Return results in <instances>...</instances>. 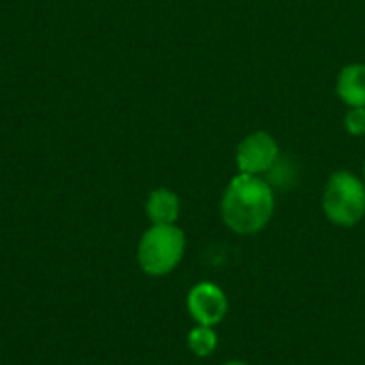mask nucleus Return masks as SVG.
Masks as SVG:
<instances>
[{
  "instance_id": "obj_1",
  "label": "nucleus",
  "mask_w": 365,
  "mask_h": 365,
  "mask_svg": "<svg viewBox=\"0 0 365 365\" xmlns=\"http://www.w3.org/2000/svg\"><path fill=\"white\" fill-rule=\"evenodd\" d=\"M276 210V195L261 175H235L222 192L220 216L229 231L237 235L261 233Z\"/></svg>"
},
{
  "instance_id": "obj_2",
  "label": "nucleus",
  "mask_w": 365,
  "mask_h": 365,
  "mask_svg": "<svg viewBox=\"0 0 365 365\" xmlns=\"http://www.w3.org/2000/svg\"><path fill=\"white\" fill-rule=\"evenodd\" d=\"M186 255V235L178 225H150L137 244V263L143 274L163 278L175 272Z\"/></svg>"
},
{
  "instance_id": "obj_3",
  "label": "nucleus",
  "mask_w": 365,
  "mask_h": 365,
  "mask_svg": "<svg viewBox=\"0 0 365 365\" xmlns=\"http://www.w3.org/2000/svg\"><path fill=\"white\" fill-rule=\"evenodd\" d=\"M323 212L338 227H355L365 218V182L351 171H336L323 192Z\"/></svg>"
},
{
  "instance_id": "obj_4",
  "label": "nucleus",
  "mask_w": 365,
  "mask_h": 365,
  "mask_svg": "<svg viewBox=\"0 0 365 365\" xmlns=\"http://www.w3.org/2000/svg\"><path fill=\"white\" fill-rule=\"evenodd\" d=\"M186 310L195 321V325L218 327L229 314V297L218 284L210 280H201L188 291Z\"/></svg>"
},
{
  "instance_id": "obj_5",
  "label": "nucleus",
  "mask_w": 365,
  "mask_h": 365,
  "mask_svg": "<svg viewBox=\"0 0 365 365\" xmlns=\"http://www.w3.org/2000/svg\"><path fill=\"white\" fill-rule=\"evenodd\" d=\"M278 158H280V145L265 130H257V133L248 135L237 145V154H235L240 173L261 175V178L274 169Z\"/></svg>"
},
{
  "instance_id": "obj_6",
  "label": "nucleus",
  "mask_w": 365,
  "mask_h": 365,
  "mask_svg": "<svg viewBox=\"0 0 365 365\" xmlns=\"http://www.w3.org/2000/svg\"><path fill=\"white\" fill-rule=\"evenodd\" d=\"M180 197L169 188H156L148 195L145 216L152 225H175L180 218Z\"/></svg>"
},
{
  "instance_id": "obj_7",
  "label": "nucleus",
  "mask_w": 365,
  "mask_h": 365,
  "mask_svg": "<svg viewBox=\"0 0 365 365\" xmlns=\"http://www.w3.org/2000/svg\"><path fill=\"white\" fill-rule=\"evenodd\" d=\"M340 101L351 109V107H365V64L355 62L346 64L336 83Z\"/></svg>"
},
{
  "instance_id": "obj_8",
  "label": "nucleus",
  "mask_w": 365,
  "mask_h": 365,
  "mask_svg": "<svg viewBox=\"0 0 365 365\" xmlns=\"http://www.w3.org/2000/svg\"><path fill=\"white\" fill-rule=\"evenodd\" d=\"M186 346L188 351L199 357V359H207L216 353L218 349V334L216 327H205V325H195L188 336H186Z\"/></svg>"
},
{
  "instance_id": "obj_9",
  "label": "nucleus",
  "mask_w": 365,
  "mask_h": 365,
  "mask_svg": "<svg viewBox=\"0 0 365 365\" xmlns=\"http://www.w3.org/2000/svg\"><path fill=\"white\" fill-rule=\"evenodd\" d=\"M344 128L353 137L365 135V107H351L349 113L344 115Z\"/></svg>"
},
{
  "instance_id": "obj_10",
  "label": "nucleus",
  "mask_w": 365,
  "mask_h": 365,
  "mask_svg": "<svg viewBox=\"0 0 365 365\" xmlns=\"http://www.w3.org/2000/svg\"><path fill=\"white\" fill-rule=\"evenodd\" d=\"M222 365H250V364H246V361H242V359H231V361H225Z\"/></svg>"
},
{
  "instance_id": "obj_11",
  "label": "nucleus",
  "mask_w": 365,
  "mask_h": 365,
  "mask_svg": "<svg viewBox=\"0 0 365 365\" xmlns=\"http://www.w3.org/2000/svg\"><path fill=\"white\" fill-rule=\"evenodd\" d=\"M364 182H365V163H364Z\"/></svg>"
}]
</instances>
